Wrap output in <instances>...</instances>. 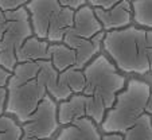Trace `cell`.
Here are the masks:
<instances>
[{
  "label": "cell",
  "mask_w": 152,
  "mask_h": 140,
  "mask_svg": "<svg viewBox=\"0 0 152 140\" xmlns=\"http://www.w3.org/2000/svg\"><path fill=\"white\" fill-rule=\"evenodd\" d=\"M83 74L86 84L82 93L72 96L58 105V121L63 127L83 117L100 125L115 105L117 95L126 85L124 75L104 54H98L86 66Z\"/></svg>",
  "instance_id": "cell-1"
},
{
  "label": "cell",
  "mask_w": 152,
  "mask_h": 140,
  "mask_svg": "<svg viewBox=\"0 0 152 140\" xmlns=\"http://www.w3.org/2000/svg\"><path fill=\"white\" fill-rule=\"evenodd\" d=\"M58 74L50 54L19 62L7 84L6 114L24 124L55 85Z\"/></svg>",
  "instance_id": "cell-2"
},
{
  "label": "cell",
  "mask_w": 152,
  "mask_h": 140,
  "mask_svg": "<svg viewBox=\"0 0 152 140\" xmlns=\"http://www.w3.org/2000/svg\"><path fill=\"white\" fill-rule=\"evenodd\" d=\"M102 47L123 73L145 75L152 72V30L129 26L105 32Z\"/></svg>",
  "instance_id": "cell-3"
},
{
  "label": "cell",
  "mask_w": 152,
  "mask_h": 140,
  "mask_svg": "<svg viewBox=\"0 0 152 140\" xmlns=\"http://www.w3.org/2000/svg\"><path fill=\"white\" fill-rule=\"evenodd\" d=\"M151 96V86L147 82L135 78L129 80L117 95L115 105L105 114L100 129L105 135H124L147 113Z\"/></svg>",
  "instance_id": "cell-4"
},
{
  "label": "cell",
  "mask_w": 152,
  "mask_h": 140,
  "mask_svg": "<svg viewBox=\"0 0 152 140\" xmlns=\"http://www.w3.org/2000/svg\"><path fill=\"white\" fill-rule=\"evenodd\" d=\"M26 10L34 37L50 45L63 43L73 26L75 11L62 6L59 0H31L27 1Z\"/></svg>",
  "instance_id": "cell-5"
},
{
  "label": "cell",
  "mask_w": 152,
  "mask_h": 140,
  "mask_svg": "<svg viewBox=\"0 0 152 140\" xmlns=\"http://www.w3.org/2000/svg\"><path fill=\"white\" fill-rule=\"evenodd\" d=\"M34 37L26 6L16 11L0 10V66L14 72L18 53L27 39Z\"/></svg>",
  "instance_id": "cell-6"
},
{
  "label": "cell",
  "mask_w": 152,
  "mask_h": 140,
  "mask_svg": "<svg viewBox=\"0 0 152 140\" xmlns=\"http://www.w3.org/2000/svg\"><path fill=\"white\" fill-rule=\"evenodd\" d=\"M58 105L50 95L45 97L31 117L22 124L23 140H50L58 131Z\"/></svg>",
  "instance_id": "cell-7"
},
{
  "label": "cell",
  "mask_w": 152,
  "mask_h": 140,
  "mask_svg": "<svg viewBox=\"0 0 152 140\" xmlns=\"http://www.w3.org/2000/svg\"><path fill=\"white\" fill-rule=\"evenodd\" d=\"M101 32H104L102 26L96 18L93 8L89 4H86L78 11H75L73 26L63 39V45L75 50L83 42L93 39Z\"/></svg>",
  "instance_id": "cell-8"
},
{
  "label": "cell",
  "mask_w": 152,
  "mask_h": 140,
  "mask_svg": "<svg viewBox=\"0 0 152 140\" xmlns=\"http://www.w3.org/2000/svg\"><path fill=\"white\" fill-rule=\"evenodd\" d=\"M93 11H94L97 20L100 22L101 26H102L104 32L126 29L133 22L132 4H131V1H126V0L118 1L110 10L93 8Z\"/></svg>",
  "instance_id": "cell-9"
},
{
  "label": "cell",
  "mask_w": 152,
  "mask_h": 140,
  "mask_svg": "<svg viewBox=\"0 0 152 140\" xmlns=\"http://www.w3.org/2000/svg\"><path fill=\"white\" fill-rule=\"evenodd\" d=\"M54 140H102L97 124L83 117L63 127Z\"/></svg>",
  "instance_id": "cell-10"
},
{
  "label": "cell",
  "mask_w": 152,
  "mask_h": 140,
  "mask_svg": "<svg viewBox=\"0 0 152 140\" xmlns=\"http://www.w3.org/2000/svg\"><path fill=\"white\" fill-rule=\"evenodd\" d=\"M49 54L53 66L58 73L69 69H77V51L63 43H55L49 46ZM78 70V69H77Z\"/></svg>",
  "instance_id": "cell-11"
},
{
  "label": "cell",
  "mask_w": 152,
  "mask_h": 140,
  "mask_svg": "<svg viewBox=\"0 0 152 140\" xmlns=\"http://www.w3.org/2000/svg\"><path fill=\"white\" fill-rule=\"evenodd\" d=\"M102 140H152V116L144 113L139 123L124 135H104Z\"/></svg>",
  "instance_id": "cell-12"
},
{
  "label": "cell",
  "mask_w": 152,
  "mask_h": 140,
  "mask_svg": "<svg viewBox=\"0 0 152 140\" xmlns=\"http://www.w3.org/2000/svg\"><path fill=\"white\" fill-rule=\"evenodd\" d=\"M133 22L137 27L152 30V0L147 1H131Z\"/></svg>",
  "instance_id": "cell-13"
},
{
  "label": "cell",
  "mask_w": 152,
  "mask_h": 140,
  "mask_svg": "<svg viewBox=\"0 0 152 140\" xmlns=\"http://www.w3.org/2000/svg\"><path fill=\"white\" fill-rule=\"evenodd\" d=\"M27 4L26 0H0V10L1 11H16Z\"/></svg>",
  "instance_id": "cell-14"
},
{
  "label": "cell",
  "mask_w": 152,
  "mask_h": 140,
  "mask_svg": "<svg viewBox=\"0 0 152 140\" xmlns=\"http://www.w3.org/2000/svg\"><path fill=\"white\" fill-rule=\"evenodd\" d=\"M118 3V0H90L88 1L90 7L93 8H101V10H110Z\"/></svg>",
  "instance_id": "cell-15"
},
{
  "label": "cell",
  "mask_w": 152,
  "mask_h": 140,
  "mask_svg": "<svg viewBox=\"0 0 152 140\" xmlns=\"http://www.w3.org/2000/svg\"><path fill=\"white\" fill-rule=\"evenodd\" d=\"M59 1L62 6L67 7L73 11H78L80 8H82L83 6L88 4V1H85V0H59Z\"/></svg>",
  "instance_id": "cell-16"
},
{
  "label": "cell",
  "mask_w": 152,
  "mask_h": 140,
  "mask_svg": "<svg viewBox=\"0 0 152 140\" xmlns=\"http://www.w3.org/2000/svg\"><path fill=\"white\" fill-rule=\"evenodd\" d=\"M11 75H12L11 72H8V70H6L4 67H1V66H0V89H1V88H7V84H8Z\"/></svg>",
  "instance_id": "cell-17"
},
{
  "label": "cell",
  "mask_w": 152,
  "mask_h": 140,
  "mask_svg": "<svg viewBox=\"0 0 152 140\" xmlns=\"http://www.w3.org/2000/svg\"><path fill=\"white\" fill-rule=\"evenodd\" d=\"M6 104H7V88L0 89V117L6 114Z\"/></svg>",
  "instance_id": "cell-18"
},
{
  "label": "cell",
  "mask_w": 152,
  "mask_h": 140,
  "mask_svg": "<svg viewBox=\"0 0 152 140\" xmlns=\"http://www.w3.org/2000/svg\"><path fill=\"white\" fill-rule=\"evenodd\" d=\"M147 113L151 114V116H152V96H151V98H149V103H148V111H147Z\"/></svg>",
  "instance_id": "cell-19"
}]
</instances>
